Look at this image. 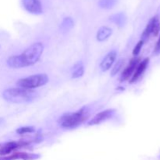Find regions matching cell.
Listing matches in <instances>:
<instances>
[{"label": "cell", "instance_id": "cell-17", "mask_svg": "<svg viewBox=\"0 0 160 160\" xmlns=\"http://www.w3.org/2000/svg\"><path fill=\"white\" fill-rule=\"evenodd\" d=\"M118 0H99L98 1V6L102 9H109L116 6Z\"/></svg>", "mask_w": 160, "mask_h": 160}, {"label": "cell", "instance_id": "cell-5", "mask_svg": "<svg viewBox=\"0 0 160 160\" xmlns=\"http://www.w3.org/2000/svg\"><path fill=\"white\" fill-rule=\"evenodd\" d=\"M160 31V22L157 17H154L149 20L142 34V40L145 42L150 37L151 34L157 36Z\"/></svg>", "mask_w": 160, "mask_h": 160}, {"label": "cell", "instance_id": "cell-18", "mask_svg": "<svg viewBox=\"0 0 160 160\" xmlns=\"http://www.w3.org/2000/svg\"><path fill=\"white\" fill-rule=\"evenodd\" d=\"M123 64H124V59H123V58L119 59L113 64V67H112V70H111V76H115V75H117L122 69Z\"/></svg>", "mask_w": 160, "mask_h": 160}, {"label": "cell", "instance_id": "cell-13", "mask_svg": "<svg viewBox=\"0 0 160 160\" xmlns=\"http://www.w3.org/2000/svg\"><path fill=\"white\" fill-rule=\"evenodd\" d=\"M112 34V29L106 26H102L98 30L96 34V39L98 42H105L109 39Z\"/></svg>", "mask_w": 160, "mask_h": 160}, {"label": "cell", "instance_id": "cell-10", "mask_svg": "<svg viewBox=\"0 0 160 160\" xmlns=\"http://www.w3.org/2000/svg\"><path fill=\"white\" fill-rule=\"evenodd\" d=\"M117 57V52L116 50H112L109 52H108L104 58L102 59V60L100 62V69L102 72H106L109 70H110V68H112V67L113 66V64L115 63L116 59Z\"/></svg>", "mask_w": 160, "mask_h": 160}, {"label": "cell", "instance_id": "cell-7", "mask_svg": "<svg viewBox=\"0 0 160 160\" xmlns=\"http://www.w3.org/2000/svg\"><path fill=\"white\" fill-rule=\"evenodd\" d=\"M30 145V142H9L1 145L0 147V156H6L10 154L13 151H16L19 148H24Z\"/></svg>", "mask_w": 160, "mask_h": 160}, {"label": "cell", "instance_id": "cell-12", "mask_svg": "<svg viewBox=\"0 0 160 160\" xmlns=\"http://www.w3.org/2000/svg\"><path fill=\"white\" fill-rule=\"evenodd\" d=\"M148 64H149V58H145V59H143L142 62H139L138 65L136 67L135 71L133 73L132 77H131V81H130V83H131V84L135 83L136 81L142 77V75L143 74L144 72L146 70Z\"/></svg>", "mask_w": 160, "mask_h": 160}, {"label": "cell", "instance_id": "cell-4", "mask_svg": "<svg viewBox=\"0 0 160 160\" xmlns=\"http://www.w3.org/2000/svg\"><path fill=\"white\" fill-rule=\"evenodd\" d=\"M49 81V78L46 73H37L19 79L16 84L17 87L22 88L34 90L35 88L45 86Z\"/></svg>", "mask_w": 160, "mask_h": 160}, {"label": "cell", "instance_id": "cell-2", "mask_svg": "<svg viewBox=\"0 0 160 160\" xmlns=\"http://www.w3.org/2000/svg\"><path fill=\"white\" fill-rule=\"evenodd\" d=\"M2 98L5 101L14 104L31 103L38 98V93L34 90L22 88H9L2 92Z\"/></svg>", "mask_w": 160, "mask_h": 160}, {"label": "cell", "instance_id": "cell-14", "mask_svg": "<svg viewBox=\"0 0 160 160\" xmlns=\"http://www.w3.org/2000/svg\"><path fill=\"white\" fill-rule=\"evenodd\" d=\"M109 20L119 28H123L126 25L128 18H127V16L124 12H120L109 17Z\"/></svg>", "mask_w": 160, "mask_h": 160}, {"label": "cell", "instance_id": "cell-8", "mask_svg": "<svg viewBox=\"0 0 160 160\" xmlns=\"http://www.w3.org/2000/svg\"><path fill=\"white\" fill-rule=\"evenodd\" d=\"M22 5L25 10L34 15H39L43 12L41 0H22Z\"/></svg>", "mask_w": 160, "mask_h": 160}, {"label": "cell", "instance_id": "cell-1", "mask_svg": "<svg viewBox=\"0 0 160 160\" xmlns=\"http://www.w3.org/2000/svg\"><path fill=\"white\" fill-rule=\"evenodd\" d=\"M44 50L45 45L42 42H34L20 54L8 58L6 64L9 68L12 69H22L31 67L40 60Z\"/></svg>", "mask_w": 160, "mask_h": 160}, {"label": "cell", "instance_id": "cell-3", "mask_svg": "<svg viewBox=\"0 0 160 160\" xmlns=\"http://www.w3.org/2000/svg\"><path fill=\"white\" fill-rule=\"evenodd\" d=\"M89 116L90 109L88 106H84L76 112H67L61 116L58 120V123L64 129H73L84 123Z\"/></svg>", "mask_w": 160, "mask_h": 160}, {"label": "cell", "instance_id": "cell-6", "mask_svg": "<svg viewBox=\"0 0 160 160\" xmlns=\"http://www.w3.org/2000/svg\"><path fill=\"white\" fill-rule=\"evenodd\" d=\"M116 113V109H108L106 110H103L102 112L97 113L95 117H92L88 122V126H95V125H98L106 120L112 118Z\"/></svg>", "mask_w": 160, "mask_h": 160}, {"label": "cell", "instance_id": "cell-15", "mask_svg": "<svg viewBox=\"0 0 160 160\" xmlns=\"http://www.w3.org/2000/svg\"><path fill=\"white\" fill-rule=\"evenodd\" d=\"M84 73V66L82 62H78L73 66L72 69L71 78L72 79H78L83 77Z\"/></svg>", "mask_w": 160, "mask_h": 160}, {"label": "cell", "instance_id": "cell-9", "mask_svg": "<svg viewBox=\"0 0 160 160\" xmlns=\"http://www.w3.org/2000/svg\"><path fill=\"white\" fill-rule=\"evenodd\" d=\"M41 157L39 154L28 153L25 152H17L10 156H6L0 157V160H36Z\"/></svg>", "mask_w": 160, "mask_h": 160}, {"label": "cell", "instance_id": "cell-16", "mask_svg": "<svg viewBox=\"0 0 160 160\" xmlns=\"http://www.w3.org/2000/svg\"><path fill=\"white\" fill-rule=\"evenodd\" d=\"M74 26V22L71 17H66L62 20L60 24V30L62 32L67 33L70 31Z\"/></svg>", "mask_w": 160, "mask_h": 160}, {"label": "cell", "instance_id": "cell-11", "mask_svg": "<svg viewBox=\"0 0 160 160\" xmlns=\"http://www.w3.org/2000/svg\"><path fill=\"white\" fill-rule=\"evenodd\" d=\"M139 62H140V59L138 57H134L131 59L128 65L127 66L126 68L122 72V74L120 76V81L121 82L128 81L131 77H132L133 73L135 71L136 67L138 65Z\"/></svg>", "mask_w": 160, "mask_h": 160}, {"label": "cell", "instance_id": "cell-20", "mask_svg": "<svg viewBox=\"0 0 160 160\" xmlns=\"http://www.w3.org/2000/svg\"><path fill=\"white\" fill-rule=\"evenodd\" d=\"M144 41L143 40H140L137 43V45L134 46V49H133V56H134L135 57H137V56H138L139 53L141 52V50H142V47H143L144 45Z\"/></svg>", "mask_w": 160, "mask_h": 160}, {"label": "cell", "instance_id": "cell-19", "mask_svg": "<svg viewBox=\"0 0 160 160\" xmlns=\"http://www.w3.org/2000/svg\"><path fill=\"white\" fill-rule=\"evenodd\" d=\"M35 131L34 128L33 127L26 126V127H21L17 129V133L18 134H31V133H34Z\"/></svg>", "mask_w": 160, "mask_h": 160}, {"label": "cell", "instance_id": "cell-22", "mask_svg": "<svg viewBox=\"0 0 160 160\" xmlns=\"http://www.w3.org/2000/svg\"><path fill=\"white\" fill-rule=\"evenodd\" d=\"M0 147H1V144H0Z\"/></svg>", "mask_w": 160, "mask_h": 160}, {"label": "cell", "instance_id": "cell-21", "mask_svg": "<svg viewBox=\"0 0 160 160\" xmlns=\"http://www.w3.org/2000/svg\"><path fill=\"white\" fill-rule=\"evenodd\" d=\"M160 53V35L159 39H158L157 42L156 44V46L154 48V54L155 55H159Z\"/></svg>", "mask_w": 160, "mask_h": 160}]
</instances>
